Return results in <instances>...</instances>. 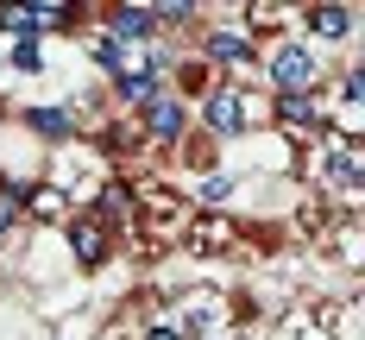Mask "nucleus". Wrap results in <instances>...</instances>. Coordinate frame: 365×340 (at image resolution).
I'll list each match as a JSON object with an SVG mask.
<instances>
[{
	"label": "nucleus",
	"mask_w": 365,
	"mask_h": 340,
	"mask_svg": "<svg viewBox=\"0 0 365 340\" xmlns=\"http://www.w3.org/2000/svg\"><path fill=\"white\" fill-rule=\"evenodd\" d=\"M13 70H26V76L38 70V38H19L13 44Z\"/></svg>",
	"instance_id": "nucleus-14"
},
{
	"label": "nucleus",
	"mask_w": 365,
	"mask_h": 340,
	"mask_svg": "<svg viewBox=\"0 0 365 340\" xmlns=\"http://www.w3.org/2000/svg\"><path fill=\"white\" fill-rule=\"evenodd\" d=\"M0 26H6L13 38H38V13L32 6H0Z\"/></svg>",
	"instance_id": "nucleus-12"
},
{
	"label": "nucleus",
	"mask_w": 365,
	"mask_h": 340,
	"mask_svg": "<svg viewBox=\"0 0 365 340\" xmlns=\"http://www.w3.org/2000/svg\"><path fill=\"white\" fill-rule=\"evenodd\" d=\"M158 76H164V57H158V51H139V57L126 51V63L113 70V88H120L126 101H151V95H158Z\"/></svg>",
	"instance_id": "nucleus-1"
},
{
	"label": "nucleus",
	"mask_w": 365,
	"mask_h": 340,
	"mask_svg": "<svg viewBox=\"0 0 365 340\" xmlns=\"http://www.w3.org/2000/svg\"><path fill=\"white\" fill-rule=\"evenodd\" d=\"M277 120H284L290 133H315V126H322V113H315L309 95H277Z\"/></svg>",
	"instance_id": "nucleus-7"
},
{
	"label": "nucleus",
	"mask_w": 365,
	"mask_h": 340,
	"mask_svg": "<svg viewBox=\"0 0 365 340\" xmlns=\"http://www.w3.org/2000/svg\"><path fill=\"white\" fill-rule=\"evenodd\" d=\"M158 32V6H113L108 13V38L113 44H139Z\"/></svg>",
	"instance_id": "nucleus-3"
},
{
	"label": "nucleus",
	"mask_w": 365,
	"mask_h": 340,
	"mask_svg": "<svg viewBox=\"0 0 365 340\" xmlns=\"http://www.w3.org/2000/svg\"><path fill=\"white\" fill-rule=\"evenodd\" d=\"M145 133L158 139V145H170L182 133V101H170V95H151L145 101Z\"/></svg>",
	"instance_id": "nucleus-6"
},
{
	"label": "nucleus",
	"mask_w": 365,
	"mask_h": 340,
	"mask_svg": "<svg viewBox=\"0 0 365 340\" xmlns=\"http://www.w3.org/2000/svg\"><path fill=\"white\" fill-rule=\"evenodd\" d=\"M70 246H76V264H95L108 259V227L95 221V215H82V221H70Z\"/></svg>",
	"instance_id": "nucleus-5"
},
{
	"label": "nucleus",
	"mask_w": 365,
	"mask_h": 340,
	"mask_svg": "<svg viewBox=\"0 0 365 340\" xmlns=\"http://www.w3.org/2000/svg\"><path fill=\"white\" fill-rule=\"evenodd\" d=\"M145 340H182V334H177V328H164V321H151V328H145Z\"/></svg>",
	"instance_id": "nucleus-16"
},
{
	"label": "nucleus",
	"mask_w": 365,
	"mask_h": 340,
	"mask_svg": "<svg viewBox=\"0 0 365 340\" xmlns=\"http://www.w3.org/2000/svg\"><path fill=\"white\" fill-rule=\"evenodd\" d=\"M346 101H359V108H365V70L346 76Z\"/></svg>",
	"instance_id": "nucleus-15"
},
{
	"label": "nucleus",
	"mask_w": 365,
	"mask_h": 340,
	"mask_svg": "<svg viewBox=\"0 0 365 340\" xmlns=\"http://www.w3.org/2000/svg\"><path fill=\"white\" fill-rule=\"evenodd\" d=\"M202 57H208V63H246V57H252V44H246V38H233V32H215L208 44H202Z\"/></svg>",
	"instance_id": "nucleus-9"
},
{
	"label": "nucleus",
	"mask_w": 365,
	"mask_h": 340,
	"mask_svg": "<svg viewBox=\"0 0 365 340\" xmlns=\"http://www.w3.org/2000/svg\"><path fill=\"white\" fill-rule=\"evenodd\" d=\"M26 126L44 139H70V108H26Z\"/></svg>",
	"instance_id": "nucleus-10"
},
{
	"label": "nucleus",
	"mask_w": 365,
	"mask_h": 340,
	"mask_svg": "<svg viewBox=\"0 0 365 340\" xmlns=\"http://www.w3.org/2000/svg\"><path fill=\"white\" fill-rule=\"evenodd\" d=\"M309 32L315 38H346L353 32V13L346 6H309Z\"/></svg>",
	"instance_id": "nucleus-8"
},
{
	"label": "nucleus",
	"mask_w": 365,
	"mask_h": 340,
	"mask_svg": "<svg viewBox=\"0 0 365 340\" xmlns=\"http://www.w3.org/2000/svg\"><path fill=\"white\" fill-rule=\"evenodd\" d=\"M19 202H26V189H19V183H0V233L19 221Z\"/></svg>",
	"instance_id": "nucleus-13"
},
{
	"label": "nucleus",
	"mask_w": 365,
	"mask_h": 340,
	"mask_svg": "<svg viewBox=\"0 0 365 340\" xmlns=\"http://www.w3.org/2000/svg\"><path fill=\"white\" fill-rule=\"evenodd\" d=\"M202 120H208V133H220V139H233V133H246V101H240L233 88H220V95H208V108H202Z\"/></svg>",
	"instance_id": "nucleus-4"
},
{
	"label": "nucleus",
	"mask_w": 365,
	"mask_h": 340,
	"mask_svg": "<svg viewBox=\"0 0 365 340\" xmlns=\"http://www.w3.org/2000/svg\"><path fill=\"white\" fill-rule=\"evenodd\" d=\"M32 13H38V32H63V26H76L70 0H32Z\"/></svg>",
	"instance_id": "nucleus-11"
},
{
	"label": "nucleus",
	"mask_w": 365,
	"mask_h": 340,
	"mask_svg": "<svg viewBox=\"0 0 365 340\" xmlns=\"http://www.w3.org/2000/svg\"><path fill=\"white\" fill-rule=\"evenodd\" d=\"M271 82H277L284 95H302V88L315 82V57H309L302 44H284V51L271 57Z\"/></svg>",
	"instance_id": "nucleus-2"
}]
</instances>
